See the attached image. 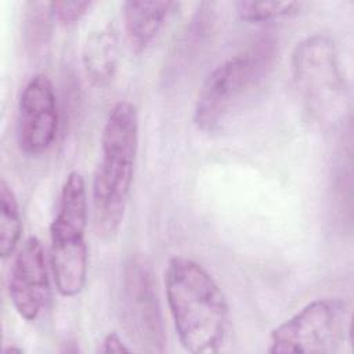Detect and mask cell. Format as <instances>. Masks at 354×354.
Here are the masks:
<instances>
[{"instance_id":"cell-13","label":"cell","mask_w":354,"mask_h":354,"mask_svg":"<svg viewBox=\"0 0 354 354\" xmlns=\"http://www.w3.org/2000/svg\"><path fill=\"white\" fill-rule=\"evenodd\" d=\"M22 220L17 195L6 178L0 180V254L10 257L21 239Z\"/></svg>"},{"instance_id":"cell-9","label":"cell","mask_w":354,"mask_h":354,"mask_svg":"<svg viewBox=\"0 0 354 354\" xmlns=\"http://www.w3.org/2000/svg\"><path fill=\"white\" fill-rule=\"evenodd\" d=\"M50 275L44 249L29 236L18 250L8 279V296L21 318L36 321L50 299Z\"/></svg>"},{"instance_id":"cell-3","label":"cell","mask_w":354,"mask_h":354,"mask_svg":"<svg viewBox=\"0 0 354 354\" xmlns=\"http://www.w3.org/2000/svg\"><path fill=\"white\" fill-rule=\"evenodd\" d=\"M278 46L261 36L218 64L202 83L194 108L198 130L213 133L248 100L274 68Z\"/></svg>"},{"instance_id":"cell-2","label":"cell","mask_w":354,"mask_h":354,"mask_svg":"<svg viewBox=\"0 0 354 354\" xmlns=\"http://www.w3.org/2000/svg\"><path fill=\"white\" fill-rule=\"evenodd\" d=\"M138 112L129 101L116 102L108 112L101 133V159L91 185L93 225L102 239L119 232L136 173Z\"/></svg>"},{"instance_id":"cell-18","label":"cell","mask_w":354,"mask_h":354,"mask_svg":"<svg viewBox=\"0 0 354 354\" xmlns=\"http://www.w3.org/2000/svg\"><path fill=\"white\" fill-rule=\"evenodd\" d=\"M4 353H6V354H8V353H22V348L15 347V346H10V347H6V348H4Z\"/></svg>"},{"instance_id":"cell-11","label":"cell","mask_w":354,"mask_h":354,"mask_svg":"<svg viewBox=\"0 0 354 354\" xmlns=\"http://www.w3.org/2000/svg\"><path fill=\"white\" fill-rule=\"evenodd\" d=\"M119 37L113 24L93 30L83 44L82 64L87 80L97 87L109 84L119 68Z\"/></svg>"},{"instance_id":"cell-8","label":"cell","mask_w":354,"mask_h":354,"mask_svg":"<svg viewBox=\"0 0 354 354\" xmlns=\"http://www.w3.org/2000/svg\"><path fill=\"white\" fill-rule=\"evenodd\" d=\"M59 124L57 94L51 79L36 73L24 86L18 101V145L28 156H37L54 144Z\"/></svg>"},{"instance_id":"cell-10","label":"cell","mask_w":354,"mask_h":354,"mask_svg":"<svg viewBox=\"0 0 354 354\" xmlns=\"http://www.w3.org/2000/svg\"><path fill=\"white\" fill-rule=\"evenodd\" d=\"M176 8H178L176 1H124L123 25L131 50L145 51Z\"/></svg>"},{"instance_id":"cell-7","label":"cell","mask_w":354,"mask_h":354,"mask_svg":"<svg viewBox=\"0 0 354 354\" xmlns=\"http://www.w3.org/2000/svg\"><path fill=\"white\" fill-rule=\"evenodd\" d=\"M122 324L129 340L144 353L166 350L165 324L156 286L148 264L131 257L122 278Z\"/></svg>"},{"instance_id":"cell-4","label":"cell","mask_w":354,"mask_h":354,"mask_svg":"<svg viewBox=\"0 0 354 354\" xmlns=\"http://www.w3.org/2000/svg\"><path fill=\"white\" fill-rule=\"evenodd\" d=\"M87 188L79 171H71L59 192L57 213L50 224V263L58 293L77 296L87 281L88 248Z\"/></svg>"},{"instance_id":"cell-14","label":"cell","mask_w":354,"mask_h":354,"mask_svg":"<svg viewBox=\"0 0 354 354\" xmlns=\"http://www.w3.org/2000/svg\"><path fill=\"white\" fill-rule=\"evenodd\" d=\"M303 4L299 1H249L235 3L239 19L249 24H264L275 19L289 18L300 12Z\"/></svg>"},{"instance_id":"cell-12","label":"cell","mask_w":354,"mask_h":354,"mask_svg":"<svg viewBox=\"0 0 354 354\" xmlns=\"http://www.w3.org/2000/svg\"><path fill=\"white\" fill-rule=\"evenodd\" d=\"M214 7V3H201L198 6L196 12L176 43L174 53L171 54V68L180 69L181 66H187L196 57V53H201L205 47V43L213 32L216 21Z\"/></svg>"},{"instance_id":"cell-6","label":"cell","mask_w":354,"mask_h":354,"mask_svg":"<svg viewBox=\"0 0 354 354\" xmlns=\"http://www.w3.org/2000/svg\"><path fill=\"white\" fill-rule=\"evenodd\" d=\"M351 308L339 297L307 303L270 332L271 354H329L342 350L350 336Z\"/></svg>"},{"instance_id":"cell-5","label":"cell","mask_w":354,"mask_h":354,"mask_svg":"<svg viewBox=\"0 0 354 354\" xmlns=\"http://www.w3.org/2000/svg\"><path fill=\"white\" fill-rule=\"evenodd\" d=\"M295 87L310 115L330 124L344 119L348 111V86L340 66L335 41L326 35L300 40L290 58Z\"/></svg>"},{"instance_id":"cell-17","label":"cell","mask_w":354,"mask_h":354,"mask_svg":"<svg viewBox=\"0 0 354 354\" xmlns=\"http://www.w3.org/2000/svg\"><path fill=\"white\" fill-rule=\"evenodd\" d=\"M100 353L109 354V353H130L131 348L123 343L122 337L116 332H109L101 342V347L98 348Z\"/></svg>"},{"instance_id":"cell-1","label":"cell","mask_w":354,"mask_h":354,"mask_svg":"<svg viewBox=\"0 0 354 354\" xmlns=\"http://www.w3.org/2000/svg\"><path fill=\"white\" fill-rule=\"evenodd\" d=\"M163 285L181 347L192 354L217 353L227 336L230 307L213 275L191 257L173 256Z\"/></svg>"},{"instance_id":"cell-15","label":"cell","mask_w":354,"mask_h":354,"mask_svg":"<svg viewBox=\"0 0 354 354\" xmlns=\"http://www.w3.org/2000/svg\"><path fill=\"white\" fill-rule=\"evenodd\" d=\"M53 19L50 4L30 1L26 4L25 39L33 51L43 47L50 37V22Z\"/></svg>"},{"instance_id":"cell-16","label":"cell","mask_w":354,"mask_h":354,"mask_svg":"<svg viewBox=\"0 0 354 354\" xmlns=\"http://www.w3.org/2000/svg\"><path fill=\"white\" fill-rule=\"evenodd\" d=\"M50 11L53 19L62 25H73L79 22L93 7V1H51Z\"/></svg>"}]
</instances>
